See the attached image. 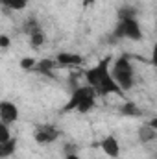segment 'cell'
Wrapping results in <instances>:
<instances>
[{
	"instance_id": "cell-5",
	"label": "cell",
	"mask_w": 157,
	"mask_h": 159,
	"mask_svg": "<svg viewBox=\"0 0 157 159\" xmlns=\"http://www.w3.org/2000/svg\"><path fill=\"white\" fill-rule=\"evenodd\" d=\"M59 129L52 124H37L34 129V141L37 144H50L59 139Z\"/></svg>"
},
{
	"instance_id": "cell-12",
	"label": "cell",
	"mask_w": 157,
	"mask_h": 159,
	"mask_svg": "<svg viewBox=\"0 0 157 159\" xmlns=\"http://www.w3.org/2000/svg\"><path fill=\"white\" fill-rule=\"evenodd\" d=\"M0 6L7 11H20L28 6V0H0Z\"/></svg>"
},
{
	"instance_id": "cell-2",
	"label": "cell",
	"mask_w": 157,
	"mask_h": 159,
	"mask_svg": "<svg viewBox=\"0 0 157 159\" xmlns=\"http://www.w3.org/2000/svg\"><path fill=\"white\" fill-rule=\"evenodd\" d=\"M113 43L118 39H129V41H141L142 39V30L141 24L135 17V9L133 7H120L118 11V22L111 34Z\"/></svg>"
},
{
	"instance_id": "cell-14",
	"label": "cell",
	"mask_w": 157,
	"mask_h": 159,
	"mask_svg": "<svg viewBox=\"0 0 157 159\" xmlns=\"http://www.w3.org/2000/svg\"><path fill=\"white\" fill-rule=\"evenodd\" d=\"M120 113H122V115H128V117H141V115H142V111H141L133 102H126V104L120 107Z\"/></svg>"
},
{
	"instance_id": "cell-3",
	"label": "cell",
	"mask_w": 157,
	"mask_h": 159,
	"mask_svg": "<svg viewBox=\"0 0 157 159\" xmlns=\"http://www.w3.org/2000/svg\"><path fill=\"white\" fill-rule=\"evenodd\" d=\"M96 93L89 87V85H78L74 87L72 94H70V100L63 106L61 113H72V111H78V113H89L94 104H96Z\"/></svg>"
},
{
	"instance_id": "cell-1",
	"label": "cell",
	"mask_w": 157,
	"mask_h": 159,
	"mask_svg": "<svg viewBox=\"0 0 157 159\" xmlns=\"http://www.w3.org/2000/svg\"><path fill=\"white\" fill-rule=\"evenodd\" d=\"M111 57H104L100 59L96 65L89 67L83 70V78L87 81V85L96 93V96L104 98L107 94H117V96H124V93L117 87V83L113 81L111 76Z\"/></svg>"
},
{
	"instance_id": "cell-6",
	"label": "cell",
	"mask_w": 157,
	"mask_h": 159,
	"mask_svg": "<svg viewBox=\"0 0 157 159\" xmlns=\"http://www.w3.org/2000/svg\"><path fill=\"white\" fill-rule=\"evenodd\" d=\"M17 119H19V107L9 100H2L0 102V120L4 124H13L17 122Z\"/></svg>"
},
{
	"instance_id": "cell-19",
	"label": "cell",
	"mask_w": 157,
	"mask_h": 159,
	"mask_svg": "<svg viewBox=\"0 0 157 159\" xmlns=\"http://www.w3.org/2000/svg\"><path fill=\"white\" fill-rule=\"evenodd\" d=\"M65 159H79V157L76 156V154H69V156H67Z\"/></svg>"
},
{
	"instance_id": "cell-17",
	"label": "cell",
	"mask_w": 157,
	"mask_h": 159,
	"mask_svg": "<svg viewBox=\"0 0 157 159\" xmlns=\"http://www.w3.org/2000/svg\"><path fill=\"white\" fill-rule=\"evenodd\" d=\"M9 44H11V41L7 35H0V48H7Z\"/></svg>"
},
{
	"instance_id": "cell-4",
	"label": "cell",
	"mask_w": 157,
	"mask_h": 159,
	"mask_svg": "<svg viewBox=\"0 0 157 159\" xmlns=\"http://www.w3.org/2000/svg\"><path fill=\"white\" fill-rule=\"evenodd\" d=\"M109 70H111L113 81L117 83V87L122 93H128L135 87V69L128 56H120L118 59H115L113 69H109Z\"/></svg>"
},
{
	"instance_id": "cell-7",
	"label": "cell",
	"mask_w": 157,
	"mask_h": 159,
	"mask_svg": "<svg viewBox=\"0 0 157 159\" xmlns=\"http://www.w3.org/2000/svg\"><path fill=\"white\" fill-rule=\"evenodd\" d=\"M54 59H56L57 67H70V69H74V67L83 65V57L79 54H74V52H59Z\"/></svg>"
},
{
	"instance_id": "cell-10",
	"label": "cell",
	"mask_w": 157,
	"mask_h": 159,
	"mask_svg": "<svg viewBox=\"0 0 157 159\" xmlns=\"http://www.w3.org/2000/svg\"><path fill=\"white\" fill-rule=\"evenodd\" d=\"M137 139H139V143H142V144H150V143H154L157 139V129L146 122V124L139 126V129H137Z\"/></svg>"
},
{
	"instance_id": "cell-11",
	"label": "cell",
	"mask_w": 157,
	"mask_h": 159,
	"mask_svg": "<svg viewBox=\"0 0 157 159\" xmlns=\"http://www.w3.org/2000/svg\"><path fill=\"white\" fill-rule=\"evenodd\" d=\"M26 35L30 37V44H32L34 48L43 46V44H44V41H46V34H44V30L41 28V24H37L34 30H30Z\"/></svg>"
},
{
	"instance_id": "cell-8",
	"label": "cell",
	"mask_w": 157,
	"mask_h": 159,
	"mask_svg": "<svg viewBox=\"0 0 157 159\" xmlns=\"http://www.w3.org/2000/svg\"><path fill=\"white\" fill-rule=\"evenodd\" d=\"M56 69H57L56 59H52V57H44V59L35 61V65H34V69H32V70H35L37 74H41V76L54 78V76H56Z\"/></svg>"
},
{
	"instance_id": "cell-15",
	"label": "cell",
	"mask_w": 157,
	"mask_h": 159,
	"mask_svg": "<svg viewBox=\"0 0 157 159\" xmlns=\"http://www.w3.org/2000/svg\"><path fill=\"white\" fill-rule=\"evenodd\" d=\"M9 139H11V135H9L7 124H4V122L0 120V143H6V141H9Z\"/></svg>"
},
{
	"instance_id": "cell-9",
	"label": "cell",
	"mask_w": 157,
	"mask_h": 159,
	"mask_svg": "<svg viewBox=\"0 0 157 159\" xmlns=\"http://www.w3.org/2000/svg\"><path fill=\"white\" fill-rule=\"evenodd\" d=\"M100 148H102V152L107 156V157H118V154H120V144H118L117 137H113V135H107V137H104L102 139V143H100Z\"/></svg>"
},
{
	"instance_id": "cell-16",
	"label": "cell",
	"mask_w": 157,
	"mask_h": 159,
	"mask_svg": "<svg viewBox=\"0 0 157 159\" xmlns=\"http://www.w3.org/2000/svg\"><path fill=\"white\" fill-rule=\"evenodd\" d=\"M35 61H37V59H34V57H22V59H20V69H24V70H32L34 65H35Z\"/></svg>"
},
{
	"instance_id": "cell-18",
	"label": "cell",
	"mask_w": 157,
	"mask_h": 159,
	"mask_svg": "<svg viewBox=\"0 0 157 159\" xmlns=\"http://www.w3.org/2000/svg\"><path fill=\"white\" fill-rule=\"evenodd\" d=\"M92 2H94V0H83V6L89 7V6H92Z\"/></svg>"
},
{
	"instance_id": "cell-13",
	"label": "cell",
	"mask_w": 157,
	"mask_h": 159,
	"mask_svg": "<svg viewBox=\"0 0 157 159\" xmlns=\"http://www.w3.org/2000/svg\"><path fill=\"white\" fill-rule=\"evenodd\" d=\"M15 148H17V141L15 139H9L6 143H0V159H6L9 156L15 154Z\"/></svg>"
}]
</instances>
